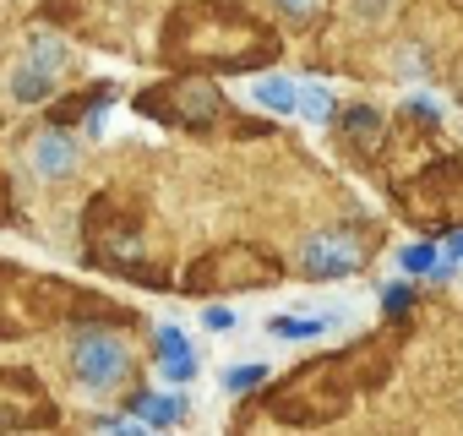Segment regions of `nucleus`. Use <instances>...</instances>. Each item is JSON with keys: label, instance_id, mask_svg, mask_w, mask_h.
I'll return each instance as SVG.
<instances>
[{"label": "nucleus", "instance_id": "1", "mask_svg": "<svg viewBox=\"0 0 463 436\" xmlns=\"http://www.w3.org/2000/svg\"><path fill=\"white\" fill-rule=\"evenodd\" d=\"M71 371H77L82 387L109 393V387H120V382L131 376V349H126L120 338H109V333H77V344H71Z\"/></svg>", "mask_w": 463, "mask_h": 436}, {"label": "nucleus", "instance_id": "2", "mask_svg": "<svg viewBox=\"0 0 463 436\" xmlns=\"http://www.w3.org/2000/svg\"><path fill=\"white\" fill-rule=\"evenodd\" d=\"M300 273L306 279H349V273H360V246L349 235H311L300 246Z\"/></svg>", "mask_w": 463, "mask_h": 436}, {"label": "nucleus", "instance_id": "3", "mask_svg": "<svg viewBox=\"0 0 463 436\" xmlns=\"http://www.w3.org/2000/svg\"><path fill=\"white\" fill-rule=\"evenodd\" d=\"M71 164H77V142H71V137H61V131H39V137H33V169H39L44 180L66 175Z\"/></svg>", "mask_w": 463, "mask_h": 436}, {"label": "nucleus", "instance_id": "4", "mask_svg": "<svg viewBox=\"0 0 463 436\" xmlns=\"http://www.w3.org/2000/svg\"><path fill=\"white\" fill-rule=\"evenodd\" d=\"M251 99H257V109L295 115V109H300V82H295V77H257V82H251Z\"/></svg>", "mask_w": 463, "mask_h": 436}, {"label": "nucleus", "instance_id": "5", "mask_svg": "<svg viewBox=\"0 0 463 436\" xmlns=\"http://www.w3.org/2000/svg\"><path fill=\"white\" fill-rule=\"evenodd\" d=\"M131 409L142 425H175L185 414V398L180 393H142V398H131Z\"/></svg>", "mask_w": 463, "mask_h": 436}, {"label": "nucleus", "instance_id": "6", "mask_svg": "<svg viewBox=\"0 0 463 436\" xmlns=\"http://www.w3.org/2000/svg\"><path fill=\"white\" fill-rule=\"evenodd\" d=\"M55 82L61 77H50V71H39V66H17V77H12V99L17 104H50V93H55Z\"/></svg>", "mask_w": 463, "mask_h": 436}, {"label": "nucleus", "instance_id": "7", "mask_svg": "<svg viewBox=\"0 0 463 436\" xmlns=\"http://www.w3.org/2000/svg\"><path fill=\"white\" fill-rule=\"evenodd\" d=\"M28 66H39V71L61 77V71L71 66V50H66L55 33H33V39H28Z\"/></svg>", "mask_w": 463, "mask_h": 436}, {"label": "nucleus", "instance_id": "8", "mask_svg": "<svg viewBox=\"0 0 463 436\" xmlns=\"http://www.w3.org/2000/svg\"><path fill=\"white\" fill-rule=\"evenodd\" d=\"M333 109H338V99H333L322 82H300V115H306V120H327Z\"/></svg>", "mask_w": 463, "mask_h": 436}, {"label": "nucleus", "instance_id": "9", "mask_svg": "<svg viewBox=\"0 0 463 436\" xmlns=\"http://www.w3.org/2000/svg\"><path fill=\"white\" fill-rule=\"evenodd\" d=\"M392 6H398V0H344V12H349L360 28H382V23L392 17Z\"/></svg>", "mask_w": 463, "mask_h": 436}, {"label": "nucleus", "instance_id": "10", "mask_svg": "<svg viewBox=\"0 0 463 436\" xmlns=\"http://www.w3.org/2000/svg\"><path fill=\"white\" fill-rule=\"evenodd\" d=\"M322 327H327L322 317H317V322H300V317H273V322H268V333H273V338H317Z\"/></svg>", "mask_w": 463, "mask_h": 436}, {"label": "nucleus", "instance_id": "11", "mask_svg": "<svg viewBox=\"0 0 463 436\" xmlns=\"http://www.w3.org/2000/svg\"><path fill=\"white\" fill-rule=\"evenodd\" d=\"M344 126H349V137H354V142H376L382 115H376V109H349V115H344Z\"/></svg>", "mask_w": 463, "mask_h": 436}, {"label": "nucleus", "instance_id": "12", "mask_svg": "<svg viewBox=\"0 0 463 436\" xmlns=\"http://www.w3.org/2000/svg\"><path fill=\"white\" fill-rule=\"evenodd\" d=\"M158 371H164L169 382H185V376L196 371V360H191V349H169V355H158Z\"/></svg>", "mask_w": 463, "mask_h": 436}, {"label": "nucleus", "instance_id": "13", "mask_svg": "<svg viewBox=\"0 0 463 436\" xmlns=\"http://www.w3.org/2000/svg\"><path fill=\"white\" fill-rule=\"evenodd\" d=\"M262 376H268L262 365H229V371H223V387H229V393H251Z\"/></svg>", "mask_w": 463, "mask_h": 436}, {"label": "nucleus", "instance_id": "14", "mask_svg": "<svg viewBox=\"0 0 463 436\" xmlns=\"http://www.w3.org/2000/svg\"><path fill=\"white\" fill-rule=\"evenodd\" d=\"M403 273H436V246H403Z\"/></svg>", "mask_w": 463, "mask_h": 436}, {"label": "nucleus", "instance_id": "15", "mask_svg": "<svg viewBox=\"0 0 463 436\" xmlns=\"http://www.w3.org/2000/svg\"><path fill=\"white\" fill-rule=\"evenodd\" d=\"M279 12H284L289 23H306V17H317V12H322V0H279Z\"/></svg>", "mask_w": 463, "mask_h": 436}, {"label": "nucleus", "instance_id": "16", "mask_svg": "<svg viewBox=\"0 0 463 436\" xmlns=\"http://www.w3.org/2000/svg\"><path fill=\"white\" fill-rule=\"evenodd\" d=\"M229 322H235V317H229V311H218V306H213V311H207V327H213V333H223V327H229Z\"/></svg>", "mask_w": 463, "mask_h": 436}, {"label": "nucleus", "instance_id": "17", "mask_svg": "<svg viewBox=\"0 0 463 436\" xmlns=\"http://www.w3.org/2000/svg\"><path fill=\"white\" fill-rule=\"evenodd\" d=\"M447 257H463V230H458V235L447 241Z\"/></svg>", "mask_w": 463, "mask_h": 436}]
</instances>
